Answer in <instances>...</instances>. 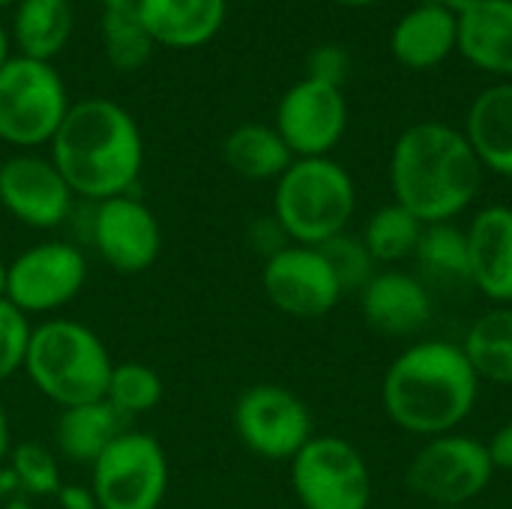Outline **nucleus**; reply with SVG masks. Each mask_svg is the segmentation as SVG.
<instances>
[{
    "instance_id": "obj_1",
    "label": "nucleus",
    "mask_w": 512,
    "mask_h": 509,
    "mask_svg": "<svg viewBox=\"0 0 512 509\" xmlns=\"http://www.w3.org/2000/svg\"><path fill=\"white\" fill-rule=\"evenodd\" d=\"M480 378L462 345L420 339L399 351L384 372L381 405L387 420L417 438L453 435L474 414Z\"/></svg>"
},
{
    "instance_id": "obj_2",
    "label": "nucleus",
    "mask_w": 512,
    "mask_h": 509,
    "mask_svg": "<svg viewBox=\"0 0 512 509\" xmlns=\"http://www.w3.org/2000/svg\"><path fill=\"white\" fill-rule=\"evenodd\" d=\"M48 147L72 195L93 204L129 195L144 168V135L135 117L105 96L72 102Z\"/></svg>"
},
{
    "instance_id": "obj_3",
    "label": "nucleus",
    "mask_w": 512,
    "mask_h": 509,
    "mask_svg": "<svg viewBox=\"0 0 512 509\" xmlns=\"http://www.w3.org/2000/svg\"><path fill=\"white\" fill-rule=\"evenodd\" d=\"M483 186V165L462 129L438 120L408 126L390 153L393 201L423 225L459 219Z\"/></svg>"
},
{
    "instance_id": "obj_4",
    "label": "nucleus",
    "mask_w": 512,
    "mask_h": 509,
    "mask_svg": "<svg viewBox=\"0 0 512 509\" xmlns=\"http://www.w3.org/2000/svg\"><path fill=\"white\" fill-rule=\"evenodd\" d=\"M114 360L102 339L69 318H51L30 330L24 372L33 387L60 408L105 399Z\"/></svg>"
},
{
    "instance_id": "obj_5",
    "label": "nucleus",
    "mask_w": 512,
    "mask_h": 509,
    "mask_svg": "<svg viewBox=\"0 0 512 509\" xmlns=\"http://www.w3.org/2000/svg\"><path fill=\"white\" fill-rule=\"evenodd\" d=\"M354 210V177L330 156L294 159L276 180L273 219L297 246H324L348 231Z\"/></svg>"
},
{
    "instance_id": "obj_6",
    "label": "nucleus",
    "mask_w": 512,
    "mask_h": 509,
    "mask_svg": "<svg viewBox=\"0 0 512 509\" xmlns=\"http://www.w3.org/2000/svg\"><path fill=\"white\" fill-rule=\"evenodd\" d=\"M69 93L51 63L12 54L0 69V141L18 150L51 144L66 111Z\"/></svg>"
},
{
    "instance_id": "obj_7",
    "label": "nucleus",
    "mask_w": 512,
    "mask_h": 509,
    "mask_svg": "<svg viewBox=\"0 0 512 509\" xmlns=\"http://www.w3.org/2000/svg\"><path fill=\"white\" fill-rule=\"evenodd\" d=\"M495 477L486 441L468 435H438L429 438L405 471V486L411 495L438 509H462L477 501Z\"/></svg>"
},
{
    "instance_id": "obj_8",
    "label": "nucleus",
    "mask_w": 512,
    "mask_h": 509,
    "mask_svg": "<svg viewBox=\"0 0 512 509\" xmlns=\"http://www.w3.org/2000/svg\"><path fill=\"white\" fill-rule=\"evenodd\" d=\"M291 489L303 509H369L372 471L339 435H315L291 459Z\"/></svg>"
},
{
    "instance_id": "obj_9",
    "label": "nucleus",
    "mask_w": 512,
    "mask_h": 509,
    "mask_svg": "<svg viewBox=\"0 0 512 509\" xmlns=\"http://www.w3.org/2000/svg\"><path fill=\"white\" fill-rule=\"evenodd\" d=\"M99 509H159L168 495V456L153 435L123 432L90 468Z\"/></svg>"
},
{
    "instance_id": "obj_10",
    "label": "nucleus",
    "mask_w": 512,
    "mask_h": 509,
    "mask_svg": "<svg viewBox=\"0 0 512 509\" xmlns=\"http://www.w3.org/2000/svg\"><path fill=\"white\" fill-rule=\"evenodd\" d=\"M231 420L240 444L267 462H291L315 438L309 405L282 384H255L243 390Z\"/></svg>"
},
{
    "instance_id": "obj_11",
    "label": "nucleus",
    "mask_w": 512,
    "mask_h": 509,
    "mask_svg": "<svg viewBox=\"0 0 512 509\" xmlns=\"http://www.w3.org/2000/svg\"><path fill=\"white\" fill-rule=\"evenodd\" d=\"M87 282V258L78 246L48 240L9 261L6 300L24 315L57 312L72 303Z\"/></svg>"
},
{
    "instance_id": "obj_12",
    "label": "nucleus",
    "mask_w": 512,
    "mask_h": 509,
    "mask_svg": "<svg viewBox=\"0 0 512 509\" xmlns=\"http://www.w3.org/2000/svg\"><path fill=\"white\" fill-rule=\"evenodd\" d=\"M261 285L267 300L288 318L318 321L327 318L345 297L330 261L318 246H285L264 261Z\"/></svg>"
},
{
    "instance_id": "obj_13",
    "label": "nucleus",
    "mask_w": 512,
    "mask_h": 509,
    "mask_svg": "<svg viewBox=\"0 0 512 509\" xmlns=\"http://www.w3.org/2000/svg\"><path fill=\"white\" fill-rule=\"evenodd\" d=\"M273 126L294 159L330 156L348 129V102L342 87L300 78L279 99Z\"/></svg>"
},
{
    "instance_id": "obj_14",
    "label": "nucleus",
    "mask_w": 512,
    "mask_h": 509,
    "mask_svg": "<svg viewBox=\"0 0 512 509\" xmlns=\"http://www.w3.org/2000/svg\"><path fill=\"white\" fill-rule=\"evenodd\" d=\"M72 189L51 156L15 153L0 162V207L21 225L48 231L72 213Z\"/></svg>"
},
{
    "instance_id": "obj_15",
    "label": "nucleus",
    "mask_w": 512,
    "mask_h": 509,
    "mask_svg": "<svg viewBox=\"0 0 512 509\" xmlns=\"http://www.w3.org/2000/svg\"><path fill=\"white\" fill-rule=\"evenodd\" d=\"M93 243L99 258L123 276L150 270L162 249V228L153 210L135 195H117L96 204Z\"/></svg>"
},
{
    "instance_id": "obj_16",
    "label": "nucleus",
    "mask_w": 512,
    "mask_h": 509,
    "mask_svg": "<svg viewBox=\"0 0 512 509\" xmlns=\"http://www.w3.org/2000/svg\"><path fill=\"white\" fill-rule=\"evenodd\" d=\"M369 330L387 339H408L432 321V294L426 282L405 270H378L357 294Z\"/></svg>"
},
{
    "instance_id": "obj_17",
    "label": "nucleus",
    "mask_w": 512,
    "mask_h": 509,
    "mask_svg": "<svg viewBox=\"0 0 512 509\" xmlns=\"http://www.w3.org/2000/svg\"><path fill=\"white\" fill-rule=\"evenodd\" d=\"M465 234L471 288L495 306H512V207L492 204L477 210Z\"/></svg>"
},
{
    "instance_id": "obj_18",
    "label": "nucleus",
    "mask_w": 512,
    "mask_h": 509,
    "mask_svg": "<svg viewBox=\"0 0 512 509\" xmlns=\"http://www.w3.org/2000/svg\"><path fill=\"white\" fill-rule=\"evenodd\" d=\"M135 12L156 45L192 51L219 36L228 0H135Z\"/></svg>"
},
{
    "instance_id": "obj_19",
    "label": "nucleus",
    "mask_w": 512,
    "mask_h": 509,
    "mask_svg": "<svg viewBox=\"0 0 512 509\" xmlns=\"http://www.w3.org/2000/svg\"><path fill=\"white\" fill-rule=\"evenodd\" d=\"M456 21V48L468 63L492 75H512V0H477Z\"/></svg>"
},
{
    "instance_id": "obj_20",
    "label": "nucleus",
    "mask_w": 512,
    "mask_h": 509,
    "mask_svg": "<svg viewBox=\"0 0 512 509\" xmlns=\"http://www.w3.org/2000/svg\"><path fill=\"white\" fill-rule=\"evenodd\" d=\"M459 21L453 12L420 3L408 9L390 36V51L408 69H435L456 51Z\"/></svg>"
},
{
    "instance_id": "obj_21",
    "label": "nucleus",
    "mask_w": 512,
    "mask_h": 509,
    "mask_svg": "<svg viewBox=\"0 0 512 509\" xmlns=\"http://www.w3.org/2000/svg\"><path fill=\"white\" fill-rule=\"evenodd\" d=\"M465 138L483 171L512 177V84L486 87L468 108Z\"/></svg>"
},
{
    "instance_id": "obj_22",
    "label": "nucleus",
    "mask_w": 512,
    "mask_h": 509,
    "mask_svg": "<svg viewBox=\"0 0 512 509\" xmlns=\"http://www.w3.org/2000/svg\"><path fill=\"white\" fill-rule=\"evenodd\" d=\"M75 30L72 0H21L12 6V48L21 57L51 63Z\"/></svg>"
},
{
    "instance_id": "obj_23",
    "label": "nucleus",
    "mask_w": 512,
    "mask_h": 509,
    "mask_svg": "<svg viewBox=\"0 0 512 509\" xmlns=\"http://www.w3.org/2000/svg\"><path fill=\"white\" fill-rule=\"evenodd\" d=\"M123 417L105 402H87L63 408L54 426V441L63 459L75 465H90L123 435Z\"/></svg>"
},
{
    "instance_id": "obj_24",
    "label": "nucleus",
    "mask_w": 512,
    "mask_h": 509,
    "mask_svg": "<svg viewBox=\"0 0 512 509\" xmlns=\"http://www.w3.org/2000/svg\"><path fill=\"white\" fill-rule=\"evenodd\" d=\"M222 156L237 177L252 183L279 180L294 162V153L288 150L276 126L267 123H243L231 129L222 144Z\"/></svg>"
},
{
    "instance_id": "obj_25",
    "label": "nucleus",
    "mask_w": 512,
    "mask_h": 509,
    "mask_svg": "<svg viewBox=\"0 0 512 509\" xmlns=\"http://www.w3.org/2000/svg\"><path fill=\"white\" fill-rule=\"evenodd\" d=\"M459 345L480 384L512 387V306H492L483 312Z\"/></svg>"
},
{
    "instance_id": "obj_26",
    "label": "nucleus",
    "mask_w": 512,
    "mask_h": 509,
    "mask_svg": "<svg viewBox=\"0 0 512 509\" xmlns=\"http://www.w3.org/2000/svg\"><path fill=\"white\" fill-rule=\"evenodd\" d=\"M414 261L426 279L444 285H471L468 234L456 222L426 225L414 252Z\"/></svg>"
},
{
    "instance_id": "obj_27",
    "label": "nucleus",
    "mask_w": 512,
    "mask_h": 509,
    "mask_svg": "<svg viewBox=\"0 0 512 509\" xmlns=\"http://www.w3.org/2000/svg\"><path fill=\"white\" fill-rule=\"evenodd\" d=\"M423 228L426 225L411 210L390 201L366 219L360 237H363V243L372 252L378 267H393L399 261L414 258Z\"/></svg>"
},
{
    "instance_id": "obj_28",
    "label": "nucleus",
    "mask_w": 512,
    "mask_h": 509,
    "mask_svg": "<svg viewBox=\"0 0 512 509\" xmlns=\"http://www.w3.org/2000/svg\"><path fill=\"white\" fill-rule=\"evenodd\" d=\"M102 45L108 63L117 72H138L156 48L135 6H117L102 12Z\"/></svg>"
},
{
    "instance_id": "obj_29",
    "label": "nucleus",
    "mask_w": 512,
    "mask_h": 509,
    "mask_svg": "<svg viewBox=\"0 0 512 509\" xmlns=\"http://www.w3.org/2000/svg\"><path fill=\"white\" fill-rule=\"evenodd\" d=\"M162 378L156 369L138 360L114 363L108 387H105V402L120 414V417H138L153 411L162 402Z\"/></svg>"
},
{
    "instance_id": "obj_30",
    "label": "nucleus",
    "mask_w": 512,
    "mask_h": 509,
    "mask_svg": "<svg viewBox=\"0 0 512 509\" xmlns=\"http://www.w3.org/2000/svg\"><path fill=\"white\" fill-rule=\"evenodd\" d=\"M318 249L330 261V267H333V273H336L345 294H360L369 285V279L378 273V264H375V258L366 249L360 234L342 231V234H336L333 240H327Z\"/></svg>"
},
{
    "instance_id": "obj_31",
    "label": "nucleus",
    "mask_w": 512,
    "mask_h": 509,
    "mask_svg": "<svg viewBox=\"0 0 512 509\" xmlns=\"http://www.w3.org/2000/svg\"><path fill=\"white\" fill-rule=\"evenodd\" d=\"M12 480L18 483L21 492L45 498L60 492V468L57 459L42 447V444H21L12 450Z\"/></svg>"
},
{
    "instance_id": "obj_32",
    "label": "nucleus",
    "mask_w": 512,
    "mask_h": 509,
    "mask_svg": "<svg viewBox=\"0 0 512 509\" xmlns=\"http://www.w3.org/2000/svg\"><path fill=\"white\" fill-rule=\"evenodd\" d=\"M30 321L9 300H0V381L12 378L24 369L27 345H30Z\"/></svg>"
},
{
    "instance_id": "obj_33",
    "label": "nucleus",
    "mask_w": 512,
    "mask_h": 509,
    "mask_svg": "<svg viewBox=\"0 0 512 509\" xmlns=\"http://www.w3.org/2000/svg\"><path fill=\"white\" fill-rule=\"evenodd\" d=\"M351 72V57L339 45H318L306 60V78L342 87Z\"/></svg>"
},
{
    "instance_id": "obj_34",
    "label": "nucleus",
    "mask_w": 512,
    "mask_h": 509,
    "mask_svg": "<svg viewBox=\"0 0 512 509\" xmlns=\"http://www.w3.org/2000/svg\"><path fill=\"white\" fill-rule=\"evenodd\" d=\"M252 243H255V249L258 252H264V258H273L276 252H282L285 246H291V240H288V234L282 231V225L273 219V216H264V219H258L255 225H252Z\"/></svg>"
},
{
    "instance_id": "obj_35",
    "label": "nucleus",
    "mask_w": 512,
    "mask_h": 509,
    "mask_svg": "<svg viewBox=\"0 0 512 509\" xmlns=\"http://www.w3.org/2000/svg\"><path fill=\"white\" fill-rule=\"evenodd\" d=\"M489 459L495 465V471H507L512 474V420L495 429V435L486 441Z\"/></svg>"
},
{
    "instance_id": "obj_36",
    "label": "nucleus",
    "mask_w": 512,
    "mask_h": 509,
    "mask_svg": "<svg viewBox=\"0 0 512 509\" xmlns=\"http://www.w3.org/2000/svg\"><path fill=\"white\" fill-rule=\"evenodd\" d=\"M57 501H60L63 509H99L96 507L93 492L90 489H81V486H60Z\"/></svg>"
},
{
    "instance_id": "obj_37",
    "label": "nucleus",
    "mask_w": 512,
    "mask_h": 509,
    "mask_svg": "<svg viewBox=\"0 0 512 509\" xmlns=\"http://www.w3.org/2000/svg\"><path fill=\"white\" fill-rule=\"evenodd\" d=\"M420 3H429V6H438V9H447V12H453V15H462L471 3H477V0H420Z\"/></svg>"
},
{
    "instance_id": "obj_38",
    "label": "nucleus",
    "mask_w": 512,
    "mask_h": 509,
    "mask_svg": "<svg viewBox=\"0 0 512 509\" xmlns=\"http://www.w3.org/2000/svg\"><path fill=\"white\" fill-rule=\"evenodd\" d=\"M9 441H12V435H9V417H6V408L0 402V462L9 456Z\"/></svg>"
},
{
    "instance_id": "obj_39",
    "label": "nucleus",
    "mask_w": 512,
    "mask_h": 509,
    "mask_svg": "<svg viewBox=\"0 0 512 509\" xmlns=\"http://www.w3.org/2000/svg\"><path fill=\"white\" fill-rule=\"evenodd\" d=\"M12 57V36H9V30L0 24V69H3V63Z\"/></svg>"
},
{
    "instance_id": "obj_40",
    "label": "nucleus",
    "mask_w": 512,
    "mask_h": 509,
    "mask_svg": "<svg viewBox=\"0 0 512 509\" xmlns=\"http://www.w3.org/2000/svg\"><path fill=\"white\" fill-rule=\"evenodd\" d=\"M6 282H9V261L0 258V300H6Z\"/></svg>"
},
{
    "instance_id": "obj_41",
    "label": "nucleus",
    "mask_w": 512,
    "mask_h": 509,
    "mask_svg": "<svg viewBox=\"0 0 512 509\" xmlns=\"http://www.w3.org/2000/svg\"><path fill=\"white\" fill-rule=\"evenodd\" d=\"M102 9H117V6H135V0H99Z\"/></svg>"
},
{
    "instance_id": "obj_42",
    "label": "nucleus",
    "mask_w": 512,
    "mask_h": 509,
    "mask_svg": "<svg viewBox=\"0 0 512 509\" xmlns=\"http://www.w3.org/2000/svg\"><path fill=\"white\" fill-rule=\"evenodd\" d=\"M342 6H369V3H378V0H336Z\"/></svg>"
},
{
    "instance_id": "obj_43",
    "label": "nucleus",
    "mask_w": 512,
    "mask_h": 509,
    "mask_svg": "<svg viewBox=\"0 0 512 509\" xmlns=\"http://www.w3.org/2000/svg\"><path fill=\"white\" fill-rule=\"evenodd\" d=\"M18 3H21V0H0V9H3V6H18Z\"/></svg>"
}]
</instances>
